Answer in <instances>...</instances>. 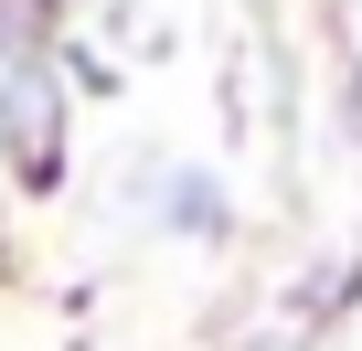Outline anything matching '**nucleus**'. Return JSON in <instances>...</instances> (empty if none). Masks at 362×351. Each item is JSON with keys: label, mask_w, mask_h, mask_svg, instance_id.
Instances as JSON below:
<instances>
[{"label": "nucleus", "mask_w": 362, "mask_h": 351, "mask_svg": "<svg viewBox=\"0 0 362 351\" xmlns=\"http://www.w3.org/2000/svg\"><path fill=\"white\" fill-rule=\"evenodd\" d=\"M351 128H362V43H351Z\"/></svg>", "instance_id": "3"}, {"label": "nucleus", "mask_w": 362, "mask_h": 351, "mask_svg": "<svg viewBox=\"0 0 362 351\" xmlns=\"http://www.w3.org/2000/svg\"><path fill=\"white\" fill-rule=\"evenodd\" d=\"M160 224L170 234H224V182H214V170H160Z\"/></svg>", "instance_id": "2"}, {"label": "nucleus", "mask_w": 362, "mask_h": 351, "mask_svg": "<svg viewBox=\"0 0 362 351\" xmlns=\"http://www.w3.org/2000/svg\"><path fill=\"white\" fill-rule=\"evenodd\" d=\"M0 138L22 160H54V138H64V85H54V54L33 43L22 11H0Z\"/></svg>", "instance_id": "1"}]
</instances>
